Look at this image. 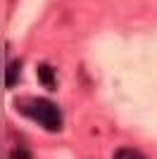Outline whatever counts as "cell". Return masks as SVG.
Returning a JSON list of instances; mask_svg holds the SVG:
<instances>
[{
    "label": "cell",
    "instance_id": "obj_1",
    "mask_svg": "<svg viewBox=\"0 0 157 159\" xmlns=\"http://www.w3.org/2000/svg\"><path fill=\"white\" fill-rule=\"evenodd\" d=\"M19 105H24L21 112L29 114L31 119H36L43 128H48V131H59V126H62V114H59L55 102L40 100V98H31V100H26V102H19Z\"/></svg>",
    "mask_w": 157,
    "mask_h": 159
},
{
    "label": "cell",
    "instance_id": "obj_2",
    "mask_svg": "<svg viewBox=\"0 0 157 159\" xmlns=\"http://www.w3.org/2000/svg\"><path fill=\"white\" fill-rule=\"evenodd\" d=\"M19 74H21V62H19V60L10 62V64H7V69H5V86L12 88L14 83H17V79H19Z\"/></svg>",
    "mask_w": 157,
    "mask_h": 159
},
{
    "label": "cell",
    "instance_id": "obj_3",
    "mask_svg": "<svg viewBox=\"0 0 157 159\" xmlns=\"http://www.w3.org/2000/svg\"><path fill=\"white\" fill-rule=\"evenodd\" d=\"M38 81L45 88H55V74H52V66H48V64L38 66Z\"/></svg>",
    "mask_w": 157,
    "mask_h": 159
},
{
    "label": "cell",
    "instance_id": "obj_4",
    "mask_svg": "<svg viewBox=\"0 0 157 159\" xmlns=\"http://www.w3.org/2000/svg\"><path fill=\"white\" fill-rule=\"evenodd\" d=\"M114 159H148L143 152H138V150H131V147H121L114 152Z\"/></svg>",
    "mask_w": 157,
    "mask_h": 159
},
{
    "label": "cell",
    "instance_id": "obj_5",
    "mask_svg": "<svg viewBox=\"0 0 157 159\" xmlns=\"http://www.w3.org/2000/svg\"><path fill=\"white\" fill-rule=\"evenodd\" d=\"M12 159H31V154L26 152V150H21V147H17L12 152Z\"/></svg>",
    "mask_w": 157,
    "mask_h": 159
}]
</instances>
